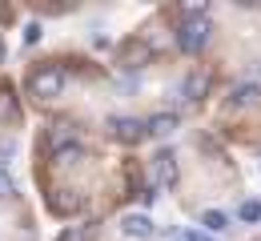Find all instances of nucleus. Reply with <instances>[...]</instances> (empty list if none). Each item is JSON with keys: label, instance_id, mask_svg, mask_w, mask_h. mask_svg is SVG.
Returning a JSON list of instances; mask_svg holds the SVG:
<instances>
[{"label": "nucleus", "instance_id": "f257e3e1", "mask_svg": "<svg viewBox=\"0 0 261 241\" xmlns=\"http://www.w3.org/2000/svg\"><path fill=\"white\" fill-rule=\"evenodd\" d=\"M68 76L65 69H57V65H44V69H36L33 76H29V93H33L36 101H57L61 93H65Z\"/></svg>", "mask_w": 261, "mask_h": 241}, {"label": "nucleus", "instance_id": "f03ea898", "mask_svg": "<svg viewBox=\"0 0 261 241\" xmlns=\"http://www.w3.org/2000/svg\"><path fill=\"white\" fill-rule=\"evenodd\" d=\"M209 33H213L209 20H185L181 33H177V44H181L185 52H201V48L209 44Z\"/></svg>", "mask_w": 261, "mask_h": 241}, {"label": "nucleus", "instance_id": "7ed1b4c3", "mask_svg": "<svg viewBox=\"0 0 261 241\" xmlns=\"http://www.w3.org/2000/svg\"><path fill=\"white\" fill-rule=\"evenodd\" d=\"M109 137L121 141V145H141L145 141V121H137V117H113L109 121Z\"/></svg>", "mask_w": 261, "mask_h": 241}, {"label": "nucleus", "instance_id": "20e7f679", "mask_svg": "<svg viewBox=\"0 0 261 241\" xmlns=\"http://www.w3.org/2000/svg\"><path fill=\"white\" fill-rule=\"evenodd\" d=\"M121 233H125V237H137V241H149L157 229H153L149 213H125V217H121Z\"/></svg>", "mask_w": 261, "mask_h": 241}, {"label": "nucleus", "instance_id": "39448f33", "mask_svg": "<svg viewBox=\"0 0 261 241\" xmlns=\"http://www.w3.org/2000/svg\"><path fill=\"white\" fill-rule=\"evenodd\" d=\"M165 185H177V161H173V153H157L153 157V189H165Z\"/></svg>", "mask_w": 261, "mask_h": 241}, {"label": "nucleus", "instance_id": "423d86ee", "mask_svg": "<svg viewBox=\"0 0 261 241\" xmlns=\"http://www.w3.org/2000/svg\"><path fill=\"white\" fill-rule=\"evenodd\" d=\"M257 101H261V89L253 81H241V85L229 89V104H233V109H249V104H257Z\"/></svg>", "mask_w": 261, "mask_h": 241}, {"label": "nucleus", "instance_id": "0eeeda50", "mask_svg": "<svg viewBox=\"0 0 261 241\" xmlns=\"http://www.w3.org/2000/svg\"><path fill=\"white\" fill-rule=\"evenodd\" d=\"M173 129H177V113H157V117H149L145 121V137H173Z\"/></svg>", "mask_w": 261, "mask_h": 241}, {"label": "nucleus", "instance_id": "6e6552de", "mask_svg": "<svg viewBox=\"0 0 261 241\" xmlns=\"http://www.w3.org/2000/svg\"><path fill=\"white\" fill-rule=\"evenodd\" d=\"M205 85H209V76L205 72H193L185 85H181V93H177V101H197L201 93H205Z\"/></svg>", "mask_w": 261, "mask_h": 241}, {"label": "nucleus", "instance_id": "1a4fd4ad", "mask_svg": "<svg viewBox=\"0 0 261 241\" xmlns=\"http://www.w3.org/2000/svg\"><path fill=\"white\" fill-rule=\"evenodd\" d=\"M201 225H205V233L213 237V233L229 229V217H225V213H217V209H209V213H201Z\"/></svg>", "mask_w": 261, "mask_h": 241}, {"label": "nucleus", "instance_id": "9d476101", "mask_svg": "<svg viewBox=\"0 0 261 241\" xmlns=\"http://www.w3.org/2000/svg\"><path fill=\"white\" fill-rule=\"evenodd\" d=\"M81 157H85V149H81L76 141H68V145H61V149L53 153V161H57V165H72V161H81Z\"/></svg>", "mask_w": 261, "mask_h": 241}, {"label": "nucleus", "instance_id": "9b49d317", "mask_svg": "<svg viewBox=\"0 0 261 241\" xmlns=\"http://www.w3.org/2000/svg\"><path fill=\"white\" fill-rule=\"evenodd\" d=\"M0 121H16V101H12V89H0Z\"/></svg>", "mask_w": 261, "mask_h": 241}, {"label": "nucleus", "instance_id": "f8f14e48", "mask_svg": "<svg viewBox=\"0 0 261 241\" xmlns=\"http://www.w3.org/2000/svg\"><path fill=\"white\" fill-rule=\"evenodd\" d=\"M185 20H205V12H209V0H185Z\"/></svg>", "mask_w": 261, "mask_h": 241}, {"label": "nucleus", "instance_id": "ddd939ff", "mask_svg": "<svg viewBox=\"0 0 261 241\" xmlns=\"http://www.w3.org/2000/svg\"><path fill=\"white\" fill-rule=\"evenodd\" d=\"M61 241H93V225H72L61 233Z\"/></svg>", "mask_w": 261, "mask_h": 241}, {"label": "nucleus", "instance_id": "4468645a", "mask_svg": "<svg viewBox=\"0 0 261 241\" xmlns=\"http://www.w3.org/2000/svg\"><path fill=\"white\" fill-rule=\"evenodd\" d=\"M237 213H241V221H257V217H261V205H257V201H245Z\"/></svg>", "mask_w": 261, "mask_h": 241}, {"label": "nucleus", "instance_id": "2eb2a0df", "mask_svg": "<svg viewBox=\"0 0 261 241\" xmlns=\"http://www.w3.org/2000/svg\"><path fill=\"white\" fill-rule=\"evenodd\" d=\"M36 40H40V24H24V44H36Z\"/></svg>", "mask_w": 261, "mask_h": 241}, {"label": "nucleus", "instance_id": "dca6fc26", "mask_svg": "<svg viewBox=\"0 0 261 241\" xmlns=\"http://www.w3.org/2000/svg\"><path fill=\"white\" fill-rule=\"evenodd\" d=\"M12 153H16V141H12V137H0V157H4V161H8V157H12Z\"/></svg>", "mask_w": 261, "mask_h": 241}, {"label": "nucleus", "instance_id": "f3484780", "mask_svg": "<svg viewBox=\"0 0 261 241\" xmlns=\"http://www.w3.org/2000/svg\"><path fill=\"white\" fill-rule=\"evenodd\" d=\"M8 193H12V177L0 169V197H8Z\"/></svg>", "mask_w": 261, "mask_h": 241}, {"label": "nucleus", "instance_id": "a211bd4d", "mask_svg": "<svg viewBox=\"0 0 261 241\" xmlns=\"http://www.w3.org/2000/svg\"><path fill=\"white\" fill-rule=\"evenodd\" d=\"M185 241H213V237H209L205 229H189V233H185Z\"/></svg>", "mask_w": 261, "mask_h": 241}, {"label": "nucleus", "instance_id": "6ab92c4d", "mask_svg": "<svg viewBox=\"0 0 261 241\" xmlns=\"http://www.w3.org/2000/svg\"><path fill=\"white\" fill-rule=\"evenodd\" d=\"M0 61H4V40H0Z\"/></svg>", "mask_w": 261, "mask_h": 241}]
</instances>
